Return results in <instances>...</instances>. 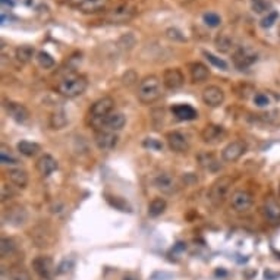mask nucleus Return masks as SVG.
<instances>
[{"label":"nucleus","mask_w":280,"mask_h":280,"mask_svg":"<svg viewBox=\"0 0 280 280\" xmlns=\"http://www.w3.org/2000/svg\"><path fill=\"white\" fill-rule=\"evenodd\" d=\"M88 88V81L82 75H68L58 84V93L66 98H75L84 94Z\"/></svg>","instance_id":"nucleus-1"},{"label":"nucleus","mask_w":280,"mask_h":280,"mask_svg":"<svg viewBox=\"0 0 280 280\" xmlns=\"http://www.w3.org/2000/svg\"><path fill=\"white\" fill-rule=\"evenodd\" d=\"M137 97L142 104H151L161 97V84L156 75H147L140 81Z\"/></svg>","instance_id":"nucleus-2"},{"label":"nucleus","mask_w":280,"mask_h":280,"mask_svg":"<svg viewBox=\"0 0 280 280\" xmlns=\"http://www.w3.org/2000/svg\"><path fill=\"white\" fill-rule=\"evenodd\" d=\"M233 185V179L230 176H220L217 178L207 192V198L211 203L213 207H220L226 201L229 191Z\"/></svg>","instance_id":"nucleus-3"},{"label":"nucleus","mask_w":280,"mask_h":280,"mask_svg":"<svg viewBox=\"0 0 280 280\" xmlns=\"http://www.w3.org/2000/svg\"><path fill=\"white\" fill-rule=\"evenodd\" d=\"M126 124V118L121 112H112L100 119H91V126L95 131H106V132H119Z\"/></svg>","instance_id":"nucleus-4"},{"label":"nucleus","mask_w":280,"mask_h":280,"mask_svg":"<svg viewBox=\"0 0 280 280\" xmlns=\"http://www.w3.org/2000/svg\"><path fill=\"white\" fill-rule=\"evenodd\" d=\"M137 6L134 3H121L118 6H115L106 16V19L110 24H122V22H128L131 21L135 15H137Z\"/></svg>","instance_id":"nucleus-5"},{"label":"nucleus","mask_w":280,"mask_h":280,"mask_svg":"<svg viewBox=\"0 0 280 280\" xmlns=\"http://www.w3.org/2000/svg\"><path fill=\"white\" fill-rule=\"evenodd\" d=\"M257 59H258L257 52L251 47H247V46L238 47L232 55V62L235 65V68L239 69V70H245V69L251 68L254 63L257 62Z\"/></svg>","instance_id":"nucleus-6"},{"label":"nucleus","mask_w":280,"mask_h":280,"mask_svg":"<svg viewBox=\"0 0 280 280\" xmlns=\"http://www.w3.org/2000/svg\"><path fill=\"white\" fill-rule=\"evenodd\" d=\"M203 142L209 144V145H216V144H220L221 141L226 140L227 137V131L224 126L221 125H216V124H209L206 125L200 134Z\"/></svg>","instance_id":"nucleus-7"},{"label":"nucleus","mask_w":280,"mask_h":280,"mask_svg":"<svg viewBox=\"0 0 280 280\" xmlns=\"http://www.w3.org/2000/svg\"><path fill=\"white\" fill-rule=\"evenodd\" d=\"M252 203H254L252 194L247 189H236L230 197V207L236 213H241V214L248 213L252 207Z\"/></svg>","instance_id":"nucleus-8"},{"label":"nucleus","mask_w":280,"mask_h":280,"mask_svg":"<svg viewBox=\"0 0 280 280\" xmlns=\"http://www.w3.org/2000/svg\"><path fill=\"white\" fill-rule=\"evenodd\" d=\"M248 150V145L245 141L242 140H235L232 142H229L223 150H221V160L226 163H235L238 161L241 157L244 156Z\"/></svg>","instance_id":"nucleus-9"},{"label":"nucleus","mask_w":280,"mask_h":280,"mask_svg":"<svg viewBox=\"0 0 280 280\" xmlns=\"http://www.w3.org/2000/svg\"><path fill=\"white\" fill-rule=\"evenodd\" d=\"M154 187L166 195H172L175 192H178L179 189V181L176 179V176H173L169 172H160L154 178Z\"/></svg>","instance_id":"nucleus-10"},{"label":"nucleus","mask_w":280,"mask_h":280,"mask_svg":"<svg viewBox=\"0 0 280 280\" xmlns=\"http://www.w3.org/2000/svg\"><path fill=\"white\" fill-rule=\"evenodd\" d=\"M119 142V137L116 132H106V131H95L94 132V144L100 151H112L116 148Z\"/></svg>","instance_id":"nucleus-11"},{"label":"nucleus","mask_w":280,"mask_h":280,"mask_svg":"<svg viewBox=\"0 0 280 280\" xmlns=\"http://www.w3.org/2000/svg\"><path fill=\"white\" fill-rule=\"evenodd\" d=\"M34 272L43 278V279H52L55 275V263L50 257L47 255H38L32 260L31 263Z\"/></svg>","instance_id":"nucleus-12"},{"label":"nucleus","mask_w":280,"mask_h":280,"mask_svg":"<svg viewBox=\"0 0 280 280\" xmlns=\"http://www.w3.org/2000/svg\"><path fill=\"white\" fill-rule=\"evenodd\" d=\"M263 214L272 226H280V203L273 195L266 197L263 204Z\"/></svg>","instance_id":"nucleus-13"},{"label":"nucleus","mask_w":280,"mask_h":280,"mask_svg":"<svg viewBox=\"0 0 280 280\" xmlns=\"http://www.w3.org/2000/svg\"><path fill=\"white\" fill-rule=\"evenodd\" d=\"M115 110V100L109 95L98 98L97 101H94L91 109H90V118L91 119H100L104 118L106 115L112 113Z\"/></svg>","instance_id":"nucleus-14"},{"label":"nucleus","mask_w":280,"mask_h":280,"mask_svg":"<svg viewBox=\"0 0 280 280\" xmlns=\"http://www.w3.org/2000/svg\"><path fill=\"white\" fill-rule=\"evenodd\" d=\"M185 84V76L181 69L169 68L163 72V85L167 90H179Z\"/></svg>","instance_id":"nucleus-15"},{"label":"nucleus","mask_w":280,"mask_h":280,"mask_svg":"<svg viewBox=\"0 0 280 280\" xmlns=\"http://www.w3.org/2000/svg\"><path fill=\"white\" fill-rule=\"evenodd\" d=\"M166 141L167 145L172 151L175 153H187L189 150V141L187 135H184L179 131H170L166 134Z\"/></svg>","instance_id":"nucleus-16"},{"label":"nucleus","mask_w":280,"mask_h":280,"mask_svg":"<svg viewBox=\"0 0 280 280\" xmlns=\"http://www.w3.org/2000/svg\"><path fill=\"white\" fill-rule=\"evenodd\" d=\"M201 98L206 106L209 107H218L224 101V91L217 85H209L203 90Z\"/></svg>","instance_id":"nucleus-17"},{"label":"nucleus","mask_w":280,"mask_h":280,"mask_svg":"<svg viewBox=\"0 0 280 280\" xmlns=\"http://www.w3.org/2000/svg\"><path fill=\"white\" fill-rule=\"evenodd\" d=\"M4 107H6L7 115H9L13 121H16L18 124H25V122L30 119V112H28V109H27L24 104H21V103L7 101V103L4 104Z\"/></svg>","instance_id":"nucleus-18"},{"label":"nucleus","mask_w":280,"mask_h":280,"mask_svg":"<svg viewBox=\"0 0 280 280\" xmlns=\"http://www.w3.org/2000/svg\"><path fill=\"white\" fill-rule=\"evenodd\" d=\"M28 220V213L22 206H12L4 211V221L12 226H22Z\"/></svg>","instance_id":"nucleus-19"},{"label":"nucleus","mask_w":280,"mask_h":280,"mask_svg":"<svg viewBox=\"0 0 280 280\" xmlns=\"http://www.w3.org/2000/svg\"><path fill=\"white\" fill-rule=\"evenodd\" d=\"M58 167H59L58 160H56L53 156H50V154H44V156H41L38 160H37V163H35V169H37V172H38L41 176H44V178H47V176H50L53 172H56Z\"/></svg>","instance_id":"nucleus-20"},{"label":"nucleus","mask_w":280,"mask_h":280,"mask_svg":"<svg viewBox=\"0 0 280 280\" xmlns=\"http://www.w3.org/2000/svg\"><path fill=\"white\" fill-rule=\"evenodd\" d=\"M6 176H7L9 182H10L13 187L19 188V189L27 188L28 182H30L28 173H27L24 169H21V167H12V169H9L7 173H6Z\"/></svg>","instance_id":"nucleus-21"},{"label":"nucleus","mask_w":280,"mask_h":280,"mask_svg":"<svg viewBox=\"0 0 280 280\" xmlns=\"http://www.w3.org/2000/svg\"><path fill=\"white\" fill-rule=\"evenodd\" d=\"M188 70H189L192 82H195V84L204 82L210 76V69L201 62L188 63Z\"/></svg>","instance_id":"nucleus-22"},{"label":"nucleus","mask_w":280,"mask_h":280,"mask_svg":"<svg viewBox=\"0 0 280 280\" xmlns=\"http://www.w3.org/2000/svg\"><path fill=\"white\" fill-rule=\"evenodd\" d=\"M172 115L178 119V121H194L198 118V112L189 106V104H184V103H179V104H175L172 107Z\"/></svg>","instance_id":"nucleus-23"},{"label":"nucleus","mask_w":280,"mask_h":280,"mask_svg":"<svg viewBox=\"0 0 280 280\" xmlns=\"http://www.w3.org/2000/svg\"><path fill=\"white\" fill-rule=\"evenodd\" d=\"M197 161H198V164H200L203 169H206V170H209V172H217L218 169H220V163H218L216 156L211 154V153H207V151L198 153Z\"/></svg>","instance_id":"nucleus-24"},{"label":"nucleus","mask_w":280,"mask_h":280,"mask_svg":"<svg viewBox=\"0 0 280 280\" xmlns=\"http://www.w3.org/2000/svg\"><path fill=\"white\" fill-rule=\"evenodd\" d=\"M16 148H18V153H19V154H22V156L25 157L37 156V154L41 151L40 144H37V142H34V141H27V140L19 141V142L16 144Z\"/></svg>","instance_id":"nucleus-25"},{"label":"nucleus","mask_w":280,"mask_h":280,"mask_svg":"<svg viewBox=\"0 0 280 280\" xmlns=\"http://www.w3.org/2000/svg\"><path fill=\"white\" fill-rule=\"evenodd\" d=\"M216 49L221 53H229L235 44V40L230 34L227 32H220L217 37H216Z\"/></svg>","instance_id":"nucleus-26"},{"label":"nucleus","mask_w":280,"mask_h":280,"mask_svg":"<svg viewBox=\"0 0 280 280\" xmlns=\"http://www.w3.org/2000/svg\"><path fill=\"white\" fill-rule=\"evenodd\" d=\"M167 209V203L164 198H160V197H156L153 198L150 203H148V216L150 217H158L161 216Z\"/></svg>","instance_id":"nucleus-27"},{"label":"nucleus","mask_w":280,"mask_h":280,"mask_svg":"<svg viewBox=\"0 0 280 280\" xmlns=\"http://www.w3.org/2000/svg\"><path fill=\"white\" fill-rule=\"evenodd\" d=\"M107 3H109V0H87L78 9L84 13H95V12L104 10Z\"/></svg>","instance_id":"nucleus-28"},{"label":"nucleus","mask_w":280,"mask_h":280,"mask_svg":"<svg viewBox=\"0 0 280 280\" xmlns=\"http://www.w3.org/2000/svg\"><path fill=\"white\" fill-rule=\"evenodd\" d=\"M34 56H37V53H35V49L32 46L25 44V46H21V47L16 49V59L21 63L31 62Z\"/></svg>","instance_id":"nucleus-29"},{"label":"nucleus","mask_w":280,"mask_h":280,"mask_svg":"<svg viewBox=\"0 0 280 280\" xmlns=\"http://www.w3.org/2000/svg\"><path fill=\"white\" fill-rule=\"evenodd\" d=\"M35 61L38 63V66L40 68H43V69H53L55 68V59L52 58V55H49L47 52H44V50H40V52H37V56H35Z\"/></svg>","instance_id":"nucleus-30"},{"label":"nucleus","mask_w":280,"mask_h":280,"mask_svg":"<svg viewBox=\"0 0 280 280\" xmlns=\"http://www.w3.org/2000/svg\"><path fill=\"white\" fill-rule=\"evenodd\" d=\"M66 125H68V116H66L65 110H56L50 116V126H52V129H63Z\"/></svg>","instance_id":"nucleus-31"},{"label":"nucleus","mask_w":280,"mask_h":280,"mask_svg":"<svg viewBox=\"0 0 280 280\" xmlns=\"http://www.w3.org/2000/svg\"><path fill=\"white\" fill-rule=\"evenodd\" d=\"M0 163L4 166H18V158L10 153V150L6 145H1L0 148Z\"/></svg>","instance_id":"nucleus-32"},{"label":"nucleus","mask_w":280,"mask_h":280,"mask_svg":"<svg viewBox=\"0 0 280 280\" xmlns=\"http://www.w3.org/2000/svg\"><path fill=\"white\" fill-rule=\"evenodd\" d=\"M16 251V245L12 239L9 238H1V242H0V252H1V258H7L10 257L13 252Z\"/></svg>","instance_id":"nucleus-33"},{"label":"nucleus","mask_w":280,"mask_h":280,"mask_svg":"<svg viewBox=\"0 0 280 280\" xmlns=\"http://www.w3.org/2000/svg\"><path fill=\"white\" fill-rule=\"evenodd\" d=\"M251 9L255 13H269L272 12V3L269 0H251Z\"/></svg>","instance_id":"nucleus-34"},{"label":"nucleus","mask_w":280,"mask_h":280,"mask_svg":"<svg viewBox=\"0 0 280 280\" xmlns=\"http://www.w3.org/2000/svg\"><path fill=\"white\" fill-rule=\"evenodd\" d=\"M252 101H254V104H255L257 107L263 109V107H269V106L273 103V98H272V95H270V94L257 93L255 95H254Z\"/></svg>","instance_id":"nucleus-35"},{"label":"nucleus","mask_w":280,"mask_h":280,"mask_svg":"<svg viewBox=\"0 0 280 280\" xmlns=\"http://www.w3.org/2000/svg\"><path fill=\"white\" fill-rule=\"evenodd\" d=\"M203 55L206 56V59L211 63L213 66H216V68L221 69V70H227V63L224 62L223 59H220L217 56H214V55L210 53V52H203Z\"/></svg>","instance_id":"nucleus-36"},{"label":"nucleus","mask_w":280,"mask_h":280,"mask_svg":"<svg viewBox=\"0 0 280 280\" xmlns=\"http://www.w3.org/2000/svg\"><path fill=\"white\" fill-rule=\"evenodd\" d=\"M203 19H204V22L209 25V27H218L220 24H221V18L218 16L217 13H214V12H206L204 13V16H203Z\"/></svg>","instance_id":"nucleus-37"},{"label":"nucleus","mask_w":280,"mask_h":280,"mask_svg":"<svg viewBox=\"0 0 280 280\" xmlns=\"http://www.w3.org/2000/svg\"><path fill=\"white\" fill-rule=\"evenodd\" d=\"M278 18H279V13L276 12V10H272V12H269L267 13V16H264L263 19H261V27L263 28H270V27H273L275 25V22L278 21Z\"/></svg>","instance_id":"nucleus-38"},{"label":"nucleus","mask_w":280,"mask_h":280,"mask_svg":"<svg viewBox=\"0 0 280 280\" xmlns=\"http://www.w3.org/2000/svg\"><path fill=\"white\" fill-rule=\"evenodd\" d=\"M166 37L169 38V40H173V41H185L187 38L182 35V32L179 31V30H176V28H169L167 31H166Z\"/></svg>","instance_id":"nucleus-39"},{"label":"nucleus","mask_w":280,"mask_h":280,"mask_svg":"<svg viewBox=\"0 0 280 280\" xmlns=\"http://www.w3.org/2000/svg\"><path fill=\"white\" fill-rule=\"evenodd\" d=\"M142 145L145 147V148H150V150H161L163 148V144L161 142H158L157 140H153V138H145L144 140V142H142Z\"/></svg>","instance_id":"nucleus-40"},{"label":"nucleus","mask_w":280,"mask_h":280,"mask_svg":"<svg viewBox=\"0 0 280 280\" xmlns=\"http://www.w3.org/2000/svg\"><path fill=\"white\" fill-rule=\"evenodd\" d=\"M1 201L4 203V201H7V200H10L12 197H13V191L10 189V187H7V185H1Z\"/></svg>","instance_id":"nucleus-41"},{"label":"nucleus","mask_w":280,"mask_h":280,"mask_svg":"<svg viewBox=\"0 0 280 280\" xmlns=\"http://www.w3.org/2000/svg\"><path fill=\"white\" fill-rule=\"evenodd\" d=\"M9 280H31L27 272H15L9 276Z\"/></svg>","instance_id":"nucleus-42"},{"label":"nucleus","mask_w":280,"mask_h":280,"mask_svg":"<svg viewBox=\"0 0 280 280\" xmlns=\"http://www.w3.org/2000/svg\"><path fill=\"white\" fill-rule=\"evenodd\" d=\"M69 6H73V7H79L84 1H87V0H65Z\"/></svg>","instance_id":"nucleus-43"},{"label":"nucleus","mask_w":280,"mask_h":280,"mask_svg":"<svg viewBox=\"0 0 280 280\" xmlns=\"http://www.w3.org/2000/svg\"><path fill=\"white\" fill-rule=\"evenodd\" d=\"M1 3L9 4V6H13V1H12V0H1Z\"/></svg>","instance_id":"nucleus-44"},{"label":"nucleus","mask_w":280,"mask_h":280,"mask_svg":"<svg viewBox=\"0 0 280 280\" xmlns=\"http://www.w3.org/2000/svg\"><path fill=\"white\" fill-rule=\"evenodd\" d=\"M279 192H280V191H279Z\"/></svg>","instance_id":"nucleus-45"}]
</instances>
